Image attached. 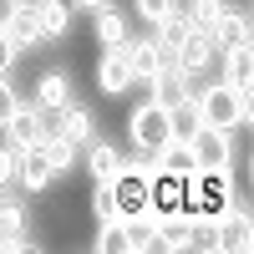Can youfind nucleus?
<instances>
[{
    "instance_id": "obj_9",
    "label": "nucleus",
    "mask_w": 254,
    "mask_h": 254,
    "mask_svg": "<svg viewBox=\"0 0 254 254\" xmlns=\"http://www.w3.org/2000/svg\"><path fill=\"white\" fill-rule=\"evenodd\" d=\"M112 193H117V219H132V214H147L153 208V183L132 178L122 168V178H112Z\"/></svg>"
},
{
    "instance_id": "obj_15",
    "label": "nucleus",
    "mask_w": 254,
    "mask_h": 254,
    "mask_svg": "<svg viewBox=\"0 0 254 254\" xmlns=\"http://www.w3.org/2000/svg\"><path fill=\"white\" fill-rule=\"evenodd\" d=\"M224 56V87H234V92H249V81H254V46L244 41V46H229V51H219Z\"/></svg>"
},
{
    "instance_id": "obj_22",
    "label": "nucleus",
    "mask_w": 254,
    "mask_h": 254,
    "mask_svg": "<svg viewBox=\"0 0 254 254\" xmlns=\"http://www.w3.org/2000/svg\"><path fill=\"white\" fill-rule=\"evenodd\" d=\"M188 26H198V31H208V26H214V20L229 10V0H188Z\"/></svg>"
},
{
    "instance_id": "obj_24",
    "label": "nucleus",
    "mask_w": 254,
    "mask_h": 254,
    "mask_svg": "<svg viewBox=\"0 0 254 254\" xmlns=\"http://www.w3.org/2000/svg\"><path fill=\"white\" fill-rule=\"evenodd\" d=\"M92 214H97V224L117 219V193H112V183H92Z\"/></svg>"
},
{
    "instance_id": "obj_3",
    "label": "nucleus",
    "mask_w": 254,
    "mask_h": 254,
    "mask_svg": "<svg viewBox=\"0 0 254 254\" xmlns=\"http://www.w3.org/2000/svg\"><path fill=\"white\" fill-rule=\"evenodd\" d=\"M214 249L219 254H249L254 249V219H249V208L224 203L214 214Z\"/></svg>"
},
{
    "instance_id": "obj_18",
    "label": "nucleus",
    "mask_w": 254,
    "mask_h": 254,
    "mask_svg": "<svg viewBox=\"0 0 254 254\" xmlns=\"http://www.w3.org/2000/svg\"><path fill=\"white\" fill-rule=\"evenodd\" d=\"M198 127H203V117L193 107V97H183L178 107H168V142H188Z\"/></svg>"
},
{
    "instance_id": "obj_4",
    "label": "nucleus",
    "mask_w": 254,
    "mask_h": 254,
    "mask_svg": "<svg viewBox=\"0 0 254 254\" xmlns=\"http://www.w3.org/2000/svg\"><path fill=\"white\" fill-rule=\"evenodd\" d=\"M188 153H193L198 168H234V132H224V127H198L193 137H188Z\"/></svg>"
},
{
    "instance_id": "obj_20",
    "label": "nucleus",
    "mask_w": 254,
    "mask_h": 254,
    "mask_svg": "<svg viewBox=\"0 0 254 254\" xmlns=\"http://www.w3.org/2000/svg\"><path fill=\"white\" fill-rule=\"evenodd\" d=\"M36 147H41V153H46V163L56 168V178H61V173H71V163H76V142H71V137H61V132H56V137H41Z\"/></svg>"
},
{
    "instance_id": "obj_26",
    "label": "nucleus",
    "mask_w": 254,
    "mask_h": 254,
    "mask_svg": "<svg viewBox=\"0 0 254 254\" xmlns=\"http://www.w3.org/2000/svg\"><path fill=\"white\" fill-rule=\"evenodd\" d=\"M173 5H183V0H132V10L147 20V26H153V20H163V15L173 10Z\"/></svg>"
},
{
    "instance_id": "obj_1",
    "label": "nucleus",
    "mask_w": 254,
    "mask_h": 254,
    "mask_svg": "<svg viewBox=\"0 0 254 254\" xmlns=\"http://www.w3.org/2000/svg\"><path fill=\"white\" fill-rule=\"evenodd\" d=\"M193 107H198L203 127H224V132L249 127V92H234V87H224V81L193 87Z\"/></svg>"
},
{
    "instance_id": "obj_16",
    "label": "nucleus",
    "mask_w": 254,
    "mask_h": 254,
    "mask_svg": "<svg viewBox=\"0 0 254 254\" xmlns=\"http://www.w3.org/2000/svg\"><path fill=\"white\" fill-rule=\"evenodd\" d=\"M208 41H214V51H229V46H244V41H249V15L229 5V10H224V15L214 20V26H208Z\"/></svg>"
},
{
    "instance_id": "obj_21",
    "label": "nucleus",
    "mask_w": 254,
    "mask_h": 254,
    "mask_svg": "<svg viewBox=\"0 0 254 254\" xmlns=\"http://www.w3.org/2000/svg\"><path fill=\"white\" fill-rule=\"evenodd\" d=\"M10 234H26V198L0 188V239H10Z\"/></svg>"
},
{
    "instance_id": "obj_27",
    "label": "nucleus",
    "mask_w": 254,
    "mask_h": 254,
    "mask_svg": "<svg viewBox=\"0 0 254 254\" xmlns=\"http://www.w3.org/2000/svg\"><path fill=\"white\" fill-rule=\"evenodd\" d=\"M20 107V92H15V81L10 76H0V127L10 122V112Z\"/></svg>"
},
{
    "instance_id": "obj_8",
    "label": "nucleus",
    "mask_w": 254,
    "mask_h": 254,
    "mask_svg": "<svg viewBox=\"0 0 254 254\" xmlns=\"http://www.w3.org/2000/svg\"><path fill=\"white\" fill-rule=\"evenodd\" d=\"M51 183H56V168L46 163L41 147L20 153V168H15V188H20V193H51Z\"/></svg>"
},
{
    "instance_id": "obj_30",
    "label": "nucleus",
    "mask_w": 254,
    "mask_h": 254,
    "mask_svg": "<svg viewBox=\"0 0 254 254\" xmlns=\"http://www.w3.org/2000/svg\"><path fill=\"white\" fill-rule=\"evenodd\" d=\"M66 5H81V10H102V5H112V0H66Z\"/></svg>"
},
{
    "instance_id": "obj_13",
    "label": "nucleus",
    "mask_w": 254,
    "mask_h": 254,
    "mask_svg": "<svg viewBox=\"0 0 254 254\" xmlns=\"http://www.w3.org/2000/svg\"><path fill=\"white\" fill-rule=\"evenodd\" d=\"M122 56H127V66H132V81H153L158 71H163V56H158V46H153V36H132L122 46Z\"/></svg>"
},
{
    "instance_id": "obj_11",
    "label": "nucleus",
    "mask_w": 254,
    "mask_h": 254,
    "mask_svg": "<svg viewBox=\"0 0 254 254\" xmlns=\"http://www.w3.org/2000/svg\"><path fill=\"white\" fill-rule=\"evenodd\" d=\"M92 31H97V41H102V51H122L127 41H132V31H127V15H122L117 5L92 10Z\"/></svg>"
},
{
    "instance_id": "obj_6",
    "label": "nucleus",
    "mask_w": 254,
    "mask_h": 254,
    "mask_svg": "<svg viewBox=\"0 0 254 254\" xmlns=\"http://www.w3.org/2000/svg\"><path fill=\"white\" fill-rule=\"evenodd\" d=\"M122 168H127V153H122L112 137H92V142H87V173H92V183L122 178Z\"/></svg>"
},
{
    "instance_id": "obj_17",
    "label": "nucleus",
    "mask_w": 254,
    "mask_h": 254,
    "mask_svg": "<svg viewBox=\"0 0 254 254\" xmlns=\"http://www.w3.org/2000/svg\"><path fill=\"white\" fill-rule=\"evenodd\" d=\"M31 10H36V26H41L46 41H61L71 31V5H66V0H36Z\"/></svg>"
},
{
    "instance_id": "obj_10",
    "label": "nucleus",
    "mask_w": 254,
    "mask_h": 254,
    "mask_svg": "<svg viewBox=\"0 0 254 254\" xmlns=\"http://www.w3.org/2000/svg\"><path fill=\"white\" fill-rule=\"evenodd\" d=\"M97 92H102V97L132 92V66H127L122 51H102V61H97Z\"/></svg>"
},
{
    "instance_id": "obj_12",
    "label": "nucleus",
    "mask_w": 254,
    "mask_h": 254,
    "mask_svg": "<svg viewBox=\"0 0 254 254\" xmlns=\"http://www.w3.org/2000/svg\"><path fill=\"white\" fill-rule=\"evenodd\" d=\"M36 107H66V102H71V71L66 66H46V71H41L36 76Z\"/></svg>"
},
{
    "instance_id": "obj_7",
    "label": "nucleus",
    "mask_w": 254,
    "mask_h": 254,
    "mask_svg": "<svg viewBox=\"0 0 254 254\" xmlns=\"http://www.w3.org/2000/svg\"><path fill=\"white\" fill-rule=\"evenodd\" d=\"M0 132H5V142H15L20 153H31V147L46 137V132H41V107H36V102H20V107L10 112V122L0 127Z\"/></svg>"
},
{
    "instance_id": "obj_28",
    "label": "nucleus",
    "mask_w": 254,
    "mask_h": 254,
    "mask_svg": "<svg viewBox=\"0 0 254 254\" xmlns=\"http://www.w3.org/2000/svg\"><path fill=\"white\" fill-rule=\"evenodd\" d=\"M15 56H20V46L10 41V31H0V76L15 71Z\"/></svg>"
},
{
    "instance_id": "obj_5",
    "label": "nucleus",
    "mask_w": 254,
    "mask_h": 254,
    "mask_svg": "<svg viewBox=\"0 0 254 254\" xmlns=\"http://www.w3.org/2000/svg\"><path fill=\"white\" fill-rule=\"evenodd\" d=\"M214 56H219V51H214V41H208V31L188 26V31L178 36V46H173V66H178V71H188V76L198 81L208 66H214Z\"/></svg>"
},
{
    "instance_id": "obj_23",
    "label": "nucleus",
    "mask_w": 254,
    "mask_h": 254,
    "mask_svg": "<svg viewBox=\"0 0 254 254\" xmlns=\"http://www.w3.org/2000/svg\"><path fill=\"white\" fill-rule=\"evenodd\" d=\"M97 254H127V239H122V219H107L97 224V239H92Z\"/></svg>"
},
{
    "instance_id": "obj_29",
    "label": "nucleus",
    "mask_w": 254,
    "mask_h": 254,
    "mask_svg": "<svg viewBox=\"0 0 254 254\" xmlns=\"http://www.w3.org/2000/svg\"><path fill=\"white\" fill-rule=\"evenodd\" d=\"M20 5H26V0H0V31H5V26H10V15H15Z\"/></svg>"
},
{
    "instance_id": "obj_2",
    "label": "nucleus",
    "mask_w": 254,
    "mask_h": 254,
    "mask_svg": "<svg viewBox=\"0 0 254 254\" xmlns=\"http://www.w3.org/2000/svg\"><path fill=\"white\" fill-rule=\"evenodd\" d=\"M127 142L137 153H158L168 147V107H158L153 97H142L132 112H127Z\"/></svg>"
},
{
    "instance_id": "obj_14",
    "label": "nucleus",
    "mask_w": 254,
    "mask_h": 254,
    "mask_svg": "<svg viewBox=\"0 0 254 254\" xmlns=\"http://www.w3.org/2000/svg\"><path fill=\"white\" fill-rule=\"evenodd\" d=\"M61 137H71L76 147H87L92 137H97V112L87 107V102H66V107H61Z\"/></svg>"
},
{
    "instance_id": "obj_25",
    "label": "nucleus",
    "mask_w": 254,
    "mask_h": 254,
    "mask_svg": "<svg viewBox=\"0 0 254 254\" xmlns=\"http://www.w3.org/2000/svg\"><path fill=\"white\" fill-rule=\"evenodd\" d=\"M15 168H20V147L0 142V188H15Z\"/></svg>"
},
{
    "instance_id": "obj_19",
    "label": "nucleus",
    "mask_w": 254,
    "mask_h": 254,
    "mask_svg": "<svg viewBox=\"0 0 254 254\" xmlns=\"http://www.w3.org/2000/svg\"><path fill=\"white\" fill-rule=\"evenodd\" d=\"M5 31H10V41H15L20 51H31V46H46V36H41V26H36V10H31V5H20V10L10 15V26H5Z\"/></svg>"
}]
</instances>
